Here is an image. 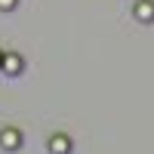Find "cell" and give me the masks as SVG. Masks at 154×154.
<instances>
[{"instance_id":"obj_1","label":"cell","mask_w":154,"mask_h":154,"mask_svg":"<svg viewBox=\"0 0 154 154\" xmlns=\"http://www.w3.org/2000/svg\"><path fill=\"white\" fill-rule=\"evenodd\" d=\"M136 16L142 22H154V3L151 0H142V3H136Z\"/></svg>"},{"instance_id":"obj_2","label":"cell","mask_w":154,"mask_h":154,"mask_svg":"<svg viewBox=\"0 0 154 154\" xmlns=\"http://www.w3.org/2000/svg\"><path fill=\"white\" fill-rule=\"evenodd\" d=\"M3 145H6V148L19 145V133H3Z\"/></svg>"}]
</instances>
